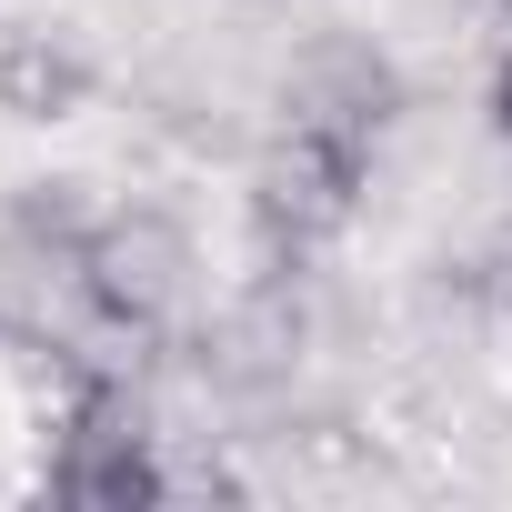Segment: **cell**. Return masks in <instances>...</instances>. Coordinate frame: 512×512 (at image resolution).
<instances>
[{
    "mask_svg": "<svg viewBox=\"0 0 512 512\" xmlns=\"http://www.w3.org/2000/svg\"><path fill=\"white\" fill-rule=\"evenodd\" d=\"M71 272H81V292H91V312L111 332H161L181 312V292H191V231L171 211H151V201L101 211L91 241L71 251Z\"/></svg>",
    "mask_w": 512,
    "mask_h": 512,
    "instance_id": "1",
    "label": "cell"
},
{
    "mask_svg": "<svg viewBox=\"0 0 512 512\" xmlns=\"http://www.w3.org/2000/svg\"><path fill=\"white\" fill-rule=\"evenodd\" d=\"M51 482L81 512H151V502H171V472L151 452V422H141V402L121 382H81V402L61 422V452H51Z\"/></svg>",
    "mask_w": 512,
    "mask_h": 512,
    "instance_id": "2",
    "label": "cell"
},
{
    "mask_svg": "<svg viewBox=\"0 0 512 512\" xmlns=\"http://www.w3.org/2000/svg\"><path fill=\"white\" fill-rule=\"evenodd\" d=\"M362 151H372V141H352V131H332V121H292V131L262 151V181H251L262 231H272L282 251L332 241V231L362 211Z\"/></svg>",
    "mask_w": 512,
    "mask_h": 512,
    "instance_id": "3",
    "label": "cell"
},
{
    "mask_svg": "<svg viewBox=\"0 0 512 512\" xmlns=\"http://www.w3.org/2000/svg\"><path fill=\"white\" fill-rule=\"evenodd\" d=\"M392 111H402L392 61H372L362 41H322V51H312V71H302V121H332V131L372 141Z\"/></svg>",
    "mask_w": 512,
    "mask_h": 512,
    "instance_id": "4",
    "label": "cell"
},
{
    "mask_svg": "<svg viewBox=\"0 0 512 512\" xmlns=\"http://www.w3.org/2000/svg\"><path fill=\"white\" fill-rule=\"evenodd\" d=\"M81 91H91V61L71 41H51V31H11L0 41V111L11 121H71Z\"/></svg>",
    "mask_w": 512,
    "mask_h": 512,
    "instance_id": "5",
    "label": "cell"
},
{
    "mask_svg": "<svg viewBox=\"0 0 512 512\" xmlns=\"http://www.w3.org/2000/svg\"><path fill=\"white\" fill-rule=\"evenodd\" d=\"M91 221H101V211H81V191H71V181H31V191H21V241L81 251V241H91Z\"/></svg>",
    "mask_w": 512,
    "mask_h": 512,
    "instance_id": "6",
    "label": "cell"
},
{
    "mask_svg": "<svg viewBox=\"0 0 512 512\" xmlns=\"http://www.w3.org/2000/svg\"><path fill=\"white\" fill-rule=\"evenodd\" d=\"M482 292H492V302H502V312H512V231H502V241H492V251H482Z\"/></svg>",
    "mask_w": 512,
    "mask_h": 512,
    "instance_id": "7",
    "label": "cell"
},
{
    "mask_svg": "<svg viewBox=\"0 0 512 512\" xmlns=\"http://www.w3.org/2000/svg\"><path fill=\"white\" fill-rule=\"evenodd\" d=\"M492 131H502V141H512V51H502V61H492Z\"/></svg>",
    "mask_w": 512,
    "mask_h": 512,
    "instance_id": "8",
    "label": "cell"
},
{
    "mask_svg": "<svg viewBox=\"0 0 512 512\" xmlns=\"http://www.w3.org/2000/svg\"><path fill=\"white\" fill-rule=\"evenodd\" d=\"M502 11H512V0H502Z\"/></svg>",
    "mask_w": 512,
    "mask_h": 512,
    "instance_id": "9",
    "label": "cell"
}]
</instances>
